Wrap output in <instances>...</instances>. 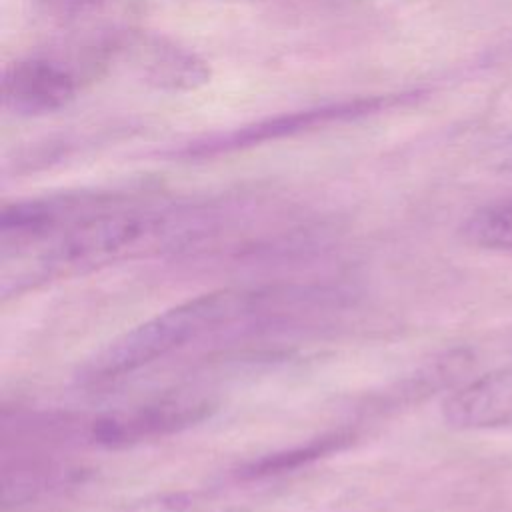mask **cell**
I'll return each mask as SVG.
<instances>
[{
	"instance_id": "cell-1",
	"label": "cell",
	"mask_w": 512,
	"mask_h": 512,
	"mask_svg": "<svg viewBox=\"0 0 512 512\" xmlns=\"http://www.w3.org/2000/svg\"><path fill=\"white\" fill-rule=\"evenodd\" d=\"M266 296L260 290L228 288L180 302L108 342L78 372L86 386L120 380L224 326L258 314Z\"/></svg>"
},
{
	"instance_id": "cell-2",
	"label": "cell",
	"mask_w": 512,
	"mask_h": 512,
	"mask_svg": "<svg viewBox=\"0 0 512 512\" xmlns=\"http://www.w3.org/2000/svg\"><path fill=\"white\" fill-rule=\"evenodd\" d=\"M394 102H398V98L374 96V98H356V100H348V102L326 104V106H318V108L290 112V114H282V116H276V118H270V120H262V122L252 124V126H244V128L228 132L224 136L210 138L206 142H196L194 146H188L184 150V154L186 156L222 154V152L246 148V146H252V144L292 136V134H298V132H304V130L328 126V124L338 122V120H350V118H356V116L372 114V112H378L386 106H392Z\"/></svg>"
},
{
	"instance_id": "cell-3",
	"label": "cell",
	"mask_w": 512,
	"mask_h": 512,
	"mask_svg": "<svg viewBox=\"0 0 512 512\" xmlns=\"http://www.w3.org/2000/svg\"><path fill=\"white\" fill-rule=\"evenodd\" d=\"M78 78L66 62L30 56L12 62L2 80L4 108L18 116L56 112L74 100Z\"/></svg>"
},
{
	"instance_id": "cell-4",
	"label": "cell",
	"mask_w": 512,
	"mask_h": 512,
	"mask_svg": "<svg viewBox=\"0 0 512 512\" xmlns=\"http://www.w3.org/2000/svg\"><path fill=\"white\" fill-rule=\"evenodd\" d=\"M210 410L206 400L172 398L130 410L110 412L88 424V438L104 446H124L154 436H164L200 422Z\"/></svg>"
},
{
	"instance_id": "cell-5",
	"label": "cell",
	"mask_w": 512,
	"mask_h": 512,
	"mask_svg": "<svg viewBox=\"0 0 512 512\" xmlns=\"http://www.w3.org/2000/svg\"><path fill=\"white\" fill-rule=\"evenodd\" d=\"M442 416L456 430L512 424V366L492 370L456 388L444 400Z\"/></svg>"
},
{
	"instance_id": "cell-6",
	"label": "cell",
	"mask_w": 512,
	"mask_h": 512,
	"mask_svg": "<svg viewBox=\"0 0 512 512\" xmlns=\"http://www.w3.org/2000/svg\"><path fill=\"white\" fill-rule=\"evenodd\" d=\"M78 468L48 460H20L4 464L2 470V502L4 506H20L32 502L46 492L58 490L78 476Z\"/></svg>"
},
{
	"instance_id": "cell-7",
	"label": "cell",
	"mask_w": 512,
	"mask_h": 512,
	"mask_svg": "<svg viewBox=\"0 0 512 512\" xmlns=\"http://www.w3.org/2000/svg\"><path fill=\"white\" fill-rule=\"evenodd\" d=\"M460 234L476 248L512 254V196L472 212L464 220Z\"/></svg>"
},
{
	"instance_id": "cell-8",
	"label": "cell",
	"mask_w": 512,
	"mask_h": 512,
	"mask_svg": "<svg viewBox=\"0 0 512 512\" xmlns=\"http://www.w3.org/2000/svg\"><path fill=\"white\" fill-rule=\"evenodd\" d=\"M348 438L350 436L344 434V432H334V434L310 440V442H306L302 446H296L292 450L262 456V458L252 460L246 466H242L238 476L240 478H260V476H270V474L294 470V468H298V466H302L310 460H316L320 456L330 454L332 450H338L340 446H344L348 442Z\"/></svg>"
},
{
	"instance_id": "cell-9",
	"label": "cell",
	"mask_w": 512,
	"mask_h": 512,
	"mask_svg": "<svg viewBox=\"0 0 512 512\" xmlns=\"http://www.w3.org/2000/svg\"><path fill=\"white\" fill-rule=\"evenodd\" d=\"M48 6L62 14V16H74V14H82L94 6H98L104 0H46Z\"/></svg>"
},
{
	"instance_id": "cell-10",
	"label": "cell",
	"mask_w": 512,
	"mask_h": 512,
	"mask_svg": "<svg viewBox=\"0 0 512 512\" xmlns=\"http://www.w3.org/2000/svg\"><path fill=\"white\" fill-rule=\"evenodd\" d=\"M496 162H498V168H500V170H512V138L504 140V142L498 146Z\"/></svg>"
}]
</instances>
